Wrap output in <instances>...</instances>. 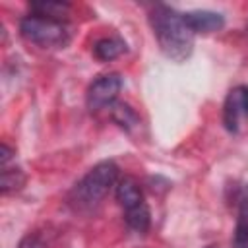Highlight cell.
<instances>
[{"label": "cell", "instance_id": "6da1fadb", "mask_svg": "<svg viewBox=\"0 0 248 248\" xmlns=\"http://www.w3.org/2000/svg\"><path fill=\"white\" fill-rule=\"evenodd\" d=\"M149 25L159 43L161 52L172 62H184L194 48V33L186 25L184 16L165 4H155L149 12Z\"/></svg>", "mask_w": 248, "mask_h": 248}, {"label": "cell", "instance_id": "7a4b0ae2", "mask_svg": "<svg viewBox=\"0 0 248 248\" xmlns=\"http://www.w3.org/2000/svg\"><path fill=\"white\" fill-rule=\"evenodd\" d=\"M116 178H118V167L114 161L97 163L76 184V188L72 192V202L81 209L99 205L105 200V196L108 194V190L116 184Z\"/></svg>", "mask_w": 248, "mask_h": 248}, {"label": "cell", "instance_id": "3957f363", "mask_svg": "<svg viewBox=\"0 0 248 248\" xmlns=\"http://www.w3.org/2000/svg\"><path fill=\"white\" fill-rule=\"evenodd\" d=\"M19 33L25 41L43 48H64L70 43V29L66 21L31 14L21 19Z\"/></svg>", "mask_w": 248, "mask_h": 248}, {"label": "cell", "instance_id": "277c9868", "mask_svg": "<svg viewBox=\"0 0 248 248\" xmlns=\"http://www.w3.org/2000/svg\"><path fill=\"white\" fill-rule=\"evenodd\" d=\"M116 200L124 211V219H126L128 227L140 234L147 232L149 223H151L149 207L145 203L140 184L132 176H124L116 182Z\"/></svg>", "mask_w": 248, "mask_h": 248}, {"label": "cell", "instance_id": "5b68a950", "mask_svg": "<svg viewBox=\"0 0 248 248\" xmlns=\"http://www.w3.org/2000/svg\"><path fill=\"white\" fill-rule=\"evenodd\" d=\"M223 124L232 134L248 124V85H236L229 91L223 105Z\"/></svg>", "mask_w": 248, "mask_h": 248}, {"label": "cell", "instance_id": "8992f818", "mask_svg": "<svg viewBox=\"0 0 248 248\" xmlns=\"http://www.w3.org/2000/svg\"><path fill=\"white\" fill-rule=\"evenodd\" d=\"M120 89H122V78L118 74L110 72V74L99 76L87 89V95H85L87 108L89 110H101V108L110 107L116 101Z\"/></svg>", "mask_w": 248, "mask_h": 248}, {"label": "cell", "instance_id": "52a82bcc", "mask_svg": "<svg viewBox=\"0 0 248 248\" xmlns=\"http://www.w3.org/2000/svg\"><path fill=\"white\" fill-rule=\"evenodd\" d=\"M186 25L192 29V33H213L219 31L225 25V17L211 10H192L182 14Z\"/></svg>", "mask_w": 248, "mask_h": 248}, {"label": "cell", "instance_id": "ba28073f", "mask_svg": "<svg viewBox=\"0 0 248 248\" xmlns=\"http://www.w3.org/2000/svg\"><path fill=\"white\" fill-rule=\"evenodd\" d=\"M122 52H126V43L118 37H105V39H99L95 45H93V54L95 58L103 60V62H108V60H114L118 58Z\"/></svg>", "mask_w": 248, "mask_h": 248}, {"label": "cell", "instance_id": "9c48e42d", "mask_svg": "<svg viewBox=\"0 0 248 248\" xmlns=\"http://www.w3.org/2000/svg\"><path fill=\"white\" fill-rule=\"evenodd\" d=\"M108 108H110L112 120H114L120 128H124L126 132H132L134 128L140 126V118H138V114L134 112V108H132L130 105H126V103H122V101H114Z\"/></svg>", "mask_w": 248, "mask_h": 248}, {"label": "cell", "instance_id": "30bf717a", "mask_svg": "<svg viewBox=\"0 0 248 248\" xmlns=\"http://www.w3.org/2000/svg\"><path fill=\"white\" fill-rule=\"evenodd\" d=\"M234 248H248V200H240L234 227Z\"/></svg>", "mask_w": 248, "mask_h": 248}, {"label": "cell", "instance_id": "8fae6325", "mask_svg": "<svg viewBox=\"0 0 248 248\" xmlns=\"http://www.w3.org/2000/svg\"><path fill=\"white\" fill-rule=\"evenodd\" d=\"M33 14L37 16H46V17H54V19H62L68 14L70 6L66 2H52V0H43V2H33L31 4Z\"/></svg>", "mask_w": 248, "mask_h": 248}, {"label": "cell", "instance_id": "7c38bea8", "mask_svg": "<svg viewBox=\"0 0 248 248\" xmlns=\"http://www.w3.org/2000/svg\"><path fill=\"white\" fill-rule=\"evenodd\" d=\"M25 182V176L19 169H8V167H2V192L8 194V192H14V190H19Z\"/></svg>", "mask_w": 248, "mask_h": 248}, {"label": "cell", "instance_id": "4fadbf2b", "mask_svg": "<svg viewBox=\"0 0 248 248\" xmlns=\"http://www.w3.org/2000/svg\"><path fill=\"white\" fill-rule=\"evenodd\" d=\"M19 248H45V244H43V240H41L39 236H35V234H27V236L21 240Z\"/></svg>", "mask_w": 248, "mask_h": 248}, {"label": "cell", "instance_id": "5bb4252c", "mask_svg": "<svg viewBox=\"0 0 248 248\" xmlns=\"http://www.w3.org/2000/svg\"><path fill=\"white\" fill-rule=\"evenodd\" d=\"M246 31H248V25H246Z\"/></svg>", "mask_w": 248, "mask_h": 248}]
</instances>
